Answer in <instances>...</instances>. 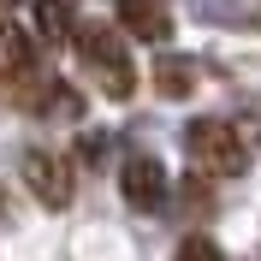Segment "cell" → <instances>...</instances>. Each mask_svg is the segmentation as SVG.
Instances as JSON below:
<instances>
[{"label": "cell", "instance_id": "obj_9", "mask_svg": "<svg viewBox=\"0 0 261 261\" xmlns=\"http://www.w3.org/2000/svg\"><path fill=\"white\" fill-rule=\"evenodd\" d=\"M36 24L48 42H65V30L77 24V0H36Z\"/></svg>", "mask_w": 261, "mask_h": 261}, {"label": "cell", "instance_id": "obj_2", "mask_svg": "<svg viewBox=\"0 0 261 261\" xmlns=\"http://www.w3.org/2000/svg\"><path fill=\"white\" fill-rule=\"evenodd\" d=\"M77 54H83V65L101 77V89L113 101H125L130 89H137V65H130L125 42H113L107 24H77Z\"/></svg>", "mask_w": 261, "mask_h": 261}, {"label": "cell", "instance_id": "obj_5", "mask_svg": "<svg viewBox=\"0 0 261 261\" xmlns=\"http://www.w3.org/2000/svg\"><path fill=\"white\" fill-rule=\"evenodd\" d=\"M119 6V24H125L137 42H172V12H166V0H113Z\"/></svg>", "mask_w": 261, "mask_h": 261}, {"label": "cell", "instance_id": "obj_3", "mask_svg": "<svg viewBox=\"0 0 261 261\" xmlns=\"http://www.w3.org/2000/svg\"><path fill=\"white\" fill-rule=\"evenodd\" d=\"M24 184H30V196L42 202V208H65L71 190H77L65 154H54V148H30V154H24Z\"/></svg>", "mask_w": 261, "mask_h": 261}, {"label": "cell", "instance_id": "obj_8", "mask_svg": "<svg viewBox=\"0 0 261 261\" xmlns=\"http://www.w3.org/2000/svg\"><path fill=\"white\" fill-rule=\"evenodd\" d=\"M36 71V42L24 30H0V83L12 89L18 77H30Z\"/></svg>", "mask_w": 261, "mask_h": 261}, {"label": "cell", "instance_id": "obj_1", "mask_svg": "<svg viewBox=\"0 0 261 261\" xmlns=\"http://www.w3.org/2000/svg\"><path fill=\"white\" fill-rule=\"evenodd\" d=\"M184 148H190V161L208 172V178H238L249 166V143L238 137V125L226 119H190L184 125Z\"/></svg>", "mask_w": 261, "mask_h": 261}, {"label": "cell", "instance_id": "obj_6", "mask_svg": "<svg viewBox=\"0 0 261 261\" xmlns=\"http://www.w3.org/2000/svg\"><path fill=\"white\" fill-rule=\"evenodd\" d=\"M196 83H202V65L190 60V54H154V89H161L166 101H184L196 89Z\"/></svg>", "mask_w": 261, "mask_h": 261}, {"label": "cell", "instance_id": "obj_4", "mask_svg": "<svg viewBox=\"0 0 261 261\" xmlns=\"http://www.w3.org/2000/svg\"><path fill=\"white\" fill-rule=\"evenodd\" d=\"M119 184H125V202L137 214H154L172 196V178H166V166L154 161V154H130L125 166H119Z\"/></svg>", "mask_w": 261, "mask_h": 261}, {"label": "cell", "instance_id": "obj_7", "mask_svg": "<svg viewBox=\"0 0 261 261\" xmlns=\"http://www.w3.org/2000/svg\"><path fill=\"white\" fill-rule=\"evenodd\" d=\"M196 18L226 30H261V0H196Z\"/></svg>", "mask_w": 261, "mask_h": 261}, {"label": "cell", "instance_id": "obj_10", "mask_svg": "<svg viewBox=\"0 0 261 261\" xmlns=\"http://www.w3.org/2000/svg\"><path fill=\"white\" fill-rule=\"evenodd\" d=\"M172 261H226V255H220V244H214V238H184Z\"/></svg>", "mask_w": 261, "mask_h": 261}]
</instances>
